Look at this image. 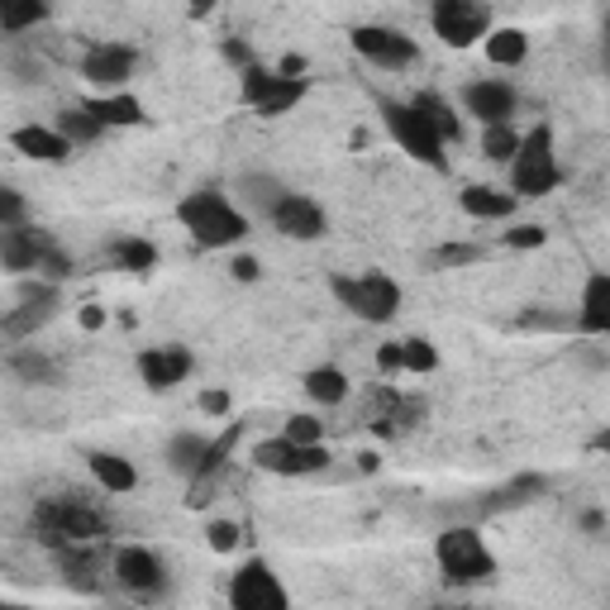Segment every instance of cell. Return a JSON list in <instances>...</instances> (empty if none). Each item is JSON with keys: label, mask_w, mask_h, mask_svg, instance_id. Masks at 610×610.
I'll return each instance as SVG.
<instances>
[{"label": "cell", "mask_w": 610, "mask_h": 610, "mask_svg": "<svg viewBox=\"0 0 610 610\" xmlns=\"http://www.w3.org/2000/svg\"><path fill=\"white\" fill-rule=\"evenodd\" d=\"M110 253H115V263H120L124 272H139V277L158 267V249H153L148 239H134V234H129V239H115Z\"/></svg>", "instance_id": "29"}, {"label": "cell", "mask_w": 610, "mask_h": 610, "mask_svg": "<svg viewBox=\"0 0 610 610\" xmlns=\"http://www.w3.org/2000/svg\"><path fill=\"white\" fill-rule=\"evenodd\" d=\"M34 539H44L48 549H62V543H91L106 535V515H96L86 501L76 497H48L34 505Z\"/></svg>", "instance_id": "2"}, {"label": "cell", "mask_w": 610, "mask_h": 610, "mask_svg": "<svg viewBox=\"0 0 610 610\" xmlns=\"http://www.w3.org/2000/svg\"><path fill=\"white\" fill-rule=\"evenodd\" d=\"M91 477L100 482V491H110V497H124V491H134L139 487V473H134V463L124 458V453H91Z\"/></svg>", "instance_id": "20"}, {"label": "cell", "mask_w": 610, "mask_h": 610, "mask_svg": "<svg viewBox=\"0 0 610 610\" xmlns=\"http://www.w3.org/2000/svg\"><path fill=\"white\" fill-rule=\"evenodd\" d=\"M430 24L448 48H473L491 29V10H487V0H434Z\"/></svg>", "instance_id": "7"}, {"label": "cell", "mask_w": 610, "mask_h": 610, "mask_svg": "<svg viewBox=\"0 0 610 610\" xmlns=\"http://www.w3.org/2000/svg\"><path fill=\"white\" fill-rule=\"evenodd\" d=\"M53 129H58L62 139H68L72 148H82V144H96V139L106 134V124H100V120H96V115H91L86 106H72V110H62Z\"/></svg>", "instance_id": "25"}, {"label": "cell", "mask_w": 610, "mask_h": 610, "mask_svg": "<svg viewBox=\"0 0 610 610\" xmlns=\"http://www.w3.org/2000/svg\"><path fill=\"white\" fill-rule=\"evenodd\" d=\"M382 124L386 134L400 144V153H410L415 163L434 167V172H448V144L430 129V120H424L415 106H400V100H382Z\"/></svg>", "instance_id": "4"}, {"label": "cell", "mask_w": 610, "mask_h": 610, "mask_svg": "<svg viewBox=\"0 0 610 610\" xmlns=\"http://www.w3.org/2000/svg\"><path fill=\"white\" fill-rule=\"evenodd\" d=\"M463 106L473 120L482 124H511L515 115V86L511 82H497V76H487V82H473L463 91Z\"/></svg>", "instance_id": "16"}, {"label": "cell", "mask_w": 610, "mask_h": 610, "mask_svg": "<svg viewBox=\"0 0 610 610\" xmlns=\"http://www.w3.org/2000/svg\"><path fill=\"white\" fill-rule=\"evenodd\" d=\"M272 229L282 234V239H296V243H315L330 234V219H324V211L315 201H306V196H282L277 205H272Z\"/></svg>", "instance_id": "11"}, {"label": "cell", "mask_w": 610, "mask_h": 610, "mask_svg": "<svg viewBox=\"0 0 610 610\" xmlns=\"http://www.w3.org/2000/svg\"><path fill=\"white\" fill-rule=\"evenodd\" d=\"M400 368L406 372H434L439 368V348L430 339H406L400 344Z\"/></svg>", "instance_id": "33"}, {"label": "cell", "mask_w": 610, "mask_h": 610, "mask_svg": "<svg viewBox=\"0 0 610 610\" xmlns=\"http://www.w3.org/2000/svg\"><path fill=\"white\" fill-rule=\"evenodd\" d=\"M515 148H521V134L511 124H482V158L491 163H511Z\"/></svg>", "instance_id": "32"}, {"label": "cell", "mask_w": 610, "mask_h": 610, "mask_svg": "<svg viewBox=\"0 0 610 610\" xmlns=\"http://www.w3.org/2000/svg\"><path fill=\"white\" fill-rule=\"evenodd\" d=\"M76 320H82V330L96 334L100 324H106V310H100V306H82V310H76Z\"/></svg>", "instance_id": "46"}, {"label": "cell", "mask_w": 610, "mask_h": 610, "mask_svg": "<svg viewBox=\"0 0 610 610\" xmlns=\"http://www.w3.org/2000/svg\"><path fill=\"white\" fill-rule=\"evenodd\" d=\"M543 239H549V229H539V225H521V229H505V243H511V249H539Z\"/></svg>", "instance_id": "41"}, {"label": "cell", "mask_w": 610, "mask_h": 610, "mask_svg": "<svg viewBox=\"0 0 610 610\" xmlns=\"http://www.w3.org/2000/svg\"><path fill=\"white\" fill-rule=\"evenodd\" d=\"M229 272H234V277H239V282H258V277H263V267H258V258H249V253H239V258H234V263H229Z\"/></svg>", "instance_id": "43"}, {"label": "cell", "mask_w": 610, "mask_h": 610, "mask_svg": "<svg viewBox=\"0 0 610 610\" xmlns=\"http://www.w3.org/2000/svg\"><path fill=\"white\" fill-rule=\"evenodd\" d=\"M272 82H277V72H272V68H258V62H253V68H243V100L258 106V100L272 91Z\"/></svg>", "instance_id": "37"}, {"label": "cell", "mask_w": 610, "mask_h": 610, "mask_svg": "<svg viewBox=\"0 0 610 610\" xmlns=\"http://www.w3.org/2000/svg\"><path fill=\"white\" fill-rule=\"evenodd\" d=\"M163 558L144 549V543H124L120 553H115V582L129 591H139V596H148V591H158L163 587Z\"/></svg>", "instance_id": "14"}, {"label": "cell", "mask_w": 610, "mask_h": 610, "mask_svg": "<svg viewBox=\"0 0 610 610\" xmlns=\"http://www.w3.org/2000/svg\"><path fill=\"white\" fill-rule=\"evenodd\" d=\"M348 38H354V48L362 58L378 62V68H386V72H400V68H410V62L420 58L415 38H406L400 29H386V24H358Z\"/></svg>", "instance_id": "10"}, {"label": "cell", "mask_w": 610, "mask_h": 610, "mask_svg": "<svg viewBox=\"0 0 610 610\" xmlns=\"http://www.w3.org/2000/svg\"><path fill=\"white\" fill-rule=\"evenodd\" d=\"M229 406H234V400H229V392H219V386H215V392H201V410L205 415H229Z\"/></svg>", "instance_id": "44"}, {"label": "cell", "mask_w": 610, "mask_h": 610, "mask_svg": "<svg viewBox=\"0 0 610 610\" xmlns=\"http://www.w3.org/2000/svg\"><path fill=\"white\" fill-rule=\"evenodd\" d=\"M378 368L382 372H400V344H382L378 348Z\"/></svg>", "instance_id": "45"}, {"label": "cell", "mask_w": 610, "mask_h": 610, "mask_svg": "<svg viewBox=\"0 0 610 610\" xmlns=\"http://www.w3.org/2000/svg\"><path fill=\"white\" fill-rule=\"evenodd\" d=\"M282 439H291V444H320V439H324V424L315 420V415H291L287 430H282Z\"/></svg>", "instance_id": "36"}, {"label": "cell", "mask_w": 610, "mask_h": 610, "mask_svg": "<svg viewBox=\"0 0 610 610\" xmlns=\"http://www.w3.org/2000/svg\"><path fill=\"white\" fill-rule=\"evenodd\" d=\"M82 76H86L91 86L120 91L129 76H134V48H124V44H96V48H86Z\"/></svg>", "instance_id": "15"}, {"label": "cell", "mask_w": 610, "mask_h": 610, "mask_svg": "<svg viewBox=\"0 0 610 610\" xmlns=\"http://www.w3.org/2000/svg\"><path fill=\"white\" fill-rule=\"evenodd\" d=\"M191 368H196V358L181 344H163V348H144L139 354V378H144L148 392H172L177 382L191 378Z\"/></svg>", "instance_id": "12"}, {"label": "cell", "mask_w": 610, "mask_h": 610, "mask_svg": "<svg viewBox=\"0 0 610 610\" xmlns=\"http://www.w3.org/2000/svg\"><path fill=\"white\" fill-rule=\"evenodd\" d=\"M72 272H76V267H72V258L62 253L58 243H53V249H48L44 258H38V277H44V282H68Z\"/></svg>", "instance_id": "38"}, {"label": "cell", "mask_w": 610, "mask_h": 610, "mask_svg": "<svg viewBox=\"0 0 610 610\" xmlns=\"http://www.w3.org/2000/svg\"><path fill=\"white\" fill-rule=\"evenodd\" d=\"M253 463L263 467V473H277V477H310V473H324V467H330V448L291 444V439H267V444L253 448Z\"/></svg>", "instance_id": "9"}, {"label": "cell", "mask_w": 610, "mask_h": 610, "mask_svg": "<svg viewBox=\"0 0 610 610\" xmlns=\"http://www.w3.org/2000/svg\"><path fill=\"white\" fill-rule=\"evenodd\" d=\"M410 106L420 110L424 120H430V129H434L439 139H444V144H458V139H463V120H458V110H453L448 100L439 96V91H420V96H415Z\"/></svg>", "instance_id": "23"}, {"label": "cell", "mask_w": 610, "mask_h": 610, "mask_svg": "<svg viewBox=\"0 0 610 610\" xmlns=\"http://www.w3.org/2000/svg\"><path fill=\"white\" fill-rule=\"evenodd\" d=\"M205 539H211L215 553H234V549H239V525H234V521H215L211 529H205Z\"/></svg>", "instance_id": "39"}, {"label": "cell", "mask_w": 610, "mask_h": 610, "mask_svg": "<svg viewBox=\"0 0 610 610\" xmlns=\"http://www.w3.org/2000/svg\"><path fill=\"white\" fill-rule=\"evenodd\" d=\"M177 219L191 229V239H196L201 249H229V243L249 239V219H243V211H234L229 196L215 191V187L191 191V196L177 205Z\"/></svg>", "instance_id": "1"}, {"label": "cell", "mask_w": 610, "mask_h": 610, "mask_svg": "<svg viewBox=\"0 0 610 610\" xmlns=\"http://www.w3.org/2000/svg\"><path fill=\"white\" fill-rule=\"evenodd\" d=\"M558 187H563V167L553 153V129L535 124L511 158V196H549Z\"/></svg>", "instance_id": "3"}, {"label": "cell", "mask_w": 610, "mask_h": 610, "mask_svg": "<svg viewBox=\"0 0 610 610\" xmlns=\"http://www.w3.org/2000/svg\"><path fill=\"white\" fill-rule=\"evenodd\" d=\"M86 110L96 115L106 129H134V124H144V106H139V96H129V91H110V96L86 100Z\"/></svg>", "instance_id": "21"}, {"label": "cell", "mask_w": 610, "mask_h": 610, "mask_svg": "<svg viewBox=\"0 0 610 610\" xmlns=\"http://www.w3.org/2000/svg\"><path fill=\"white\" fill-rule=\"evenodd\" d=\"M48 20V0H0V29L24 34Z\"/></svg>", "instance_id": "28"}, {"label": "cell", "mask_w": 610, "mask_h": 610, "mask_svg": "<svg viewBox=\"0 0 610 610\" xmlns=\"http://www.w3.org/2000/svg\"><path fill=\"white\" fill-rule=\"evenodd\" d=\"M477 258H482V249H473V243H448V249H439V253H434V263L463 267V263H477Z\"/></svg>", "instance_id": "40"}, {"label": "cell", "mask_w": 610, "mask_h": 610, "mask_svg": "<svg viewBox=\"0 0 610 610\" xmlns=\"http://www.w3.org/2000/svg\"><path fill=\"white\" fill-rule=\"evenodd\" d=\"M211 10H215V0H196V5H191V15L201 20V15H211Z\"/></svg>", "instance_id": "48"}, {"label": "cell", "mask_w": 610, "mask_h": 610, "mask_svg": "<svg viewBox=\"0 0 610 610\" xmlns=\"http://www.w3.org/2000/svg\"><path fill=\"white\" fill-rule=\"evenodd\" d=\"M53 315H58V296H44V301H20L5 320H0V339H10V344L29 339V334H38Z\"/></svg>", "instance_id": "18"}, {"label": "cell", "mask_w": 610, "mask_h": 610, "mask_svg": "<svg viewBox=\"0 0 610 610\" xmlns=\"http://www.w3.org/2000/svg\"><path fill=\"white\" fill-rule=\"evenodd\" d=\"M482 48H487V58L497 62V68H521V62L529 58V38H525V29H487Z\"/></svg>", "instance_id": "24"}, {"label": "cell", "mask_w": 610, "mask_h": 610, "mask_svg": "<svg viewBox=\"0 0 610 610\" xmlns=\"http://www.w3.org/2000/svg\"><path fill=\"white\" fill-rule=\"evenodd\" d=\"M239 191H243V201H253V205H258V211H272V205L287 196V191H282L272 177H243V181H239Z\"/></svg>", "instance_id": "34"}, {"label": "cell", "mask_w": 610, "mask_h": 610, "mask_svg": "<svg viewBox=\"0 0 610 610\" xmlns=\"http://www.w3.org/2000/svg\"><path fill=\"white\" fill-rule=\"evenodd\" d=\"M301 382H306V396L315 400V406H339L348 396V378L339 368H310Z\"/></svg>", "instance_id": "27"}, {"label": "cell", "mask_w": 610, "mask_h": 610, "mask_svg": "<svg viewBox=\"0 0 610 610\" xmlns=\"http://www.w3.org/2000/svg\"><path fill=\"white\" fill-rule=\"evenodd\" d=\"M10 148L29 163H68L72 158V144L48 124H20L15 134H10Z\"/></svg>", "instance_id": "17"}, {"label": "cell", "mask_w": 610, "mask_h": 610, "mask_svg": "<svg viewBox=\"0 0 610 610\" xmlns=\"http://www.w3.org/2000/svg\"><path fill=\"white\" fill-rule=\"evenodd\" d=\"M205 444L211 439H201V434H191V430H181L172 444H167V463H172V473H181V477H191L201 467V458H205Z\"/></svg>", "instance_id": "30"}, {"label": "cell", "mask_w": 610, "mask_h": 610, "mask_svg": "<svg viewBox=\"0 0 610 610\" xmlns=\"http://www.w3.org/2000/svg\"><path fill=\"white\" fill-rule=\"evenodd\" d=\"M458 205H463V215H473V219H511L521 196L497 191V187H467L458 196Z\"/></svg>", "instance_id": "22"}, {"label": "cell", "mask_w": 610, "mask_h": 610, "mask_svg": "<svg viewBox=\"0 0 610 610\" xmlns=\"http://www.w3.org/2000/svg\"><path fill=\"white\" fill-rule=\"evenodd\" d=\"M301 96H306V76H282V72H277V82H272V91H267L263 100H258L253 110L263 115V120H277V115H287Z\"/></svg>", "instance_id": "26"}, {"label": "cell", "mask_w": 610, "mask_h": 610, "mask_svg": "<svg viewBox=\"0 0 610 610\" xmlns=\"http://www.w3.org/2000/svg\"><path fill=\"white\" fill-rule=\"evenodd\" d=\"M219 53H225V62H234V68H253V53H249V44H243V38H225V44H219Z\"/></svg>", "instance_id": "42"}, {"label": "cell", "mask_w": 610, "mask_h": 610, "mask_svg": "<svg viewBox=\"0 0 610 610\" xmlns=\"http://www.w3.org/2000/svg\"><path fill=\"white\" fill-rule=\"evenodd\" d=\"M53 249V234L15 225V229H0V267H10L15 277H29L38 272V258Z\"/></svg>", "instance_id": "13"}, {"label": "cell", "mask_w": 610, "mask_h": 610, "mask_svg": "<svg viewBox=\"0 0 610 610\" xmlns=\"http://www.w3.org/2000/svg\"><path fill=\"white\" fill-rule=\"evenodd\" d=\"M330 287L368 324H386V320H396V310H400V287L392 277H382V272H368V277H330Z\"/></svg>", "instance_id": "6"}, {"label": "cell", "mask_w": 610, "mask_h": 610, "mask_svg": "<svg viewBox=\"0 0 610 610\" xmlns=\"http://www.w3.org/2000/svg\"><path fill=\"white\" fill-rule=\"evenodd\" d=\"M229 606H239V610H287L291 596L263 558H249V563L229 577Z\"/></svg>", "instance_id": "8"}, {"label": "cell", "mask_w": 610, "mask_h": 610, "mask_svg": "<svg viewBox=\"0 0 610 610\" xmlns=\"http://www.w3.org/2000/svg\"><path fill=\"white\" fill-rule=\"evenodd\" d=\"M434 558H439V573H444L448 582H463V587L467 582H487L491 573H497V558H491L487 539L467 525L444 529L439 543H434Z\"/></svg>", "instance_id": "5"}, {"label": "cell", "mask_w": 610, "mask_h": 610, "mask_svg": "<svg viewBox=\"0 0 610 610\" xmlns=\"http://www.w3.org/2000/svg\"><path fill=\"white\" fill-rule=\"evenodd\" d=\"M277 72H282V76H306V58H296V53H291V58H282V68H277Z\"/></svg>", "instance_id": "47"}, {"label": "cell", "mask_w": 610, "mask_h": 610, "mask_svg": "<svg viewBox=\"0 0 610 610\" xmlns=\"http://www.w3.org/2000/svg\"><path fill=\"white\" fill-rule=\"evenodd\" d=\"M15 225H29V201L15 187H0V229H15Z\"/></svg>", "instance_id": "35"}, {"label": "cell", "mask_w": 610, "mask_h": 610, "mask_svg": "<svg viewBox=\"0 0 610 610\" xmlns=\"http://www.w3.org/2000/svg\"><path fill=\"white\" fill-rule=\"evenodd\" d=\"M577 330L582 334H610V277L591 272L587 291H582V310H577Z\"/></svg>", "instance_id": "19"}, {"label": "cell", "mask_w": 610, "mask_h": 610, "mask_svg": "<svg viewBox=\"0 0 610 610\" xmlns=\"http://www.w3.org/2000/svg\"><path fill=\"white\" fill-rule=\"evenodd\" d=\"M10 372H15L20 382H53L58 378L53 358L38 354V348H15V354H10Z\"/></svg>", "instance_id": "31"}]
</instances>
